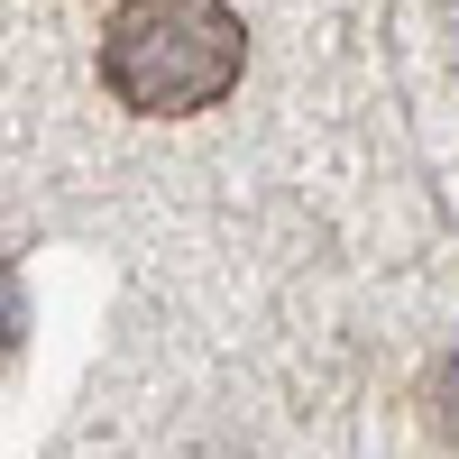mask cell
I'll return each instance as SVG.
<instances>
[{"mask_svg": "<svg viewBox=\"0 0 459 459\" xmlns=\"http://www.w3.org/2000/svg\"><path fill=\"white\" fill-rule=\"evenodd\" d=\"M248 74V28L230 0H120L101 28V83L138 120H194Z\"/></svg>", "mask_w": 459, "mask_h": 459, "instance_id": "cell-1", "label": "cell"}, {"mask_svg": "<svg viewBox=\"0 0 459 459\" xmlns=\"http://www.w3.org/2000/svg\"><path fill=\"white\" fill-rule=\"evenodd\" d=\"M423 423H432L441 450H459V350H441L432 377H423Z\"/></svg>", "mask_w": 459, "mask_h": 459, "instance_id": "cell-2", "label": "cell"}]
</instances>
